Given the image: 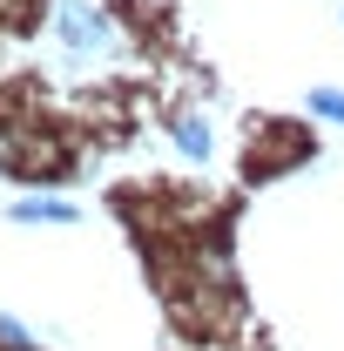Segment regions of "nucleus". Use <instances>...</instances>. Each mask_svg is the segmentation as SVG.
I'll use <instances>...</instances> for the list:
<instances>
[{"instance_id":"obj_1","label":"nucleus","mask_w":344,"mask_h":351,"mask_svg":"<svg viewBox=\"0 0 344 351\" xmlns=\"http://www.w3.org/2000/svg\"><path fill=\"white\" fill-rule=\"evenodd\" d=\"M61 41L75 47V54H108V47H115V27H108L88 0H68V7H61Z\"/></svg>"},{"instance_id":"obj_2","label":"nucleus","mask_w":344,"mask_h":351,"mask_svg":"<svg viewBox=\"0 0 344 351\" xmlns=\"http://www.w3.org/2000/svg\"><path fill=\"white\" fill-rule=\"evenodd\" d=\"M175 142H182L189 156H210V129H203L196 115H175Z\"/></svg>"},{"instance_id":"obj_3","label":"nucleus","mask_w":344,"mask_h":351,"mask_svg":"<svg viewBox=\"0 0 344 351\" xmlns=\"http://www.w3.org/2000/svg\"><path fill=\"white\" fill-rule=\"evenodd\" d=\"M14 217L21 223H75V210H68V203H21Z\"/></svg>"},{"instance_id":"obj_4","label":"nucleus","mask_w":344,"mask_h":351,"mask_svg":"<svg viewBox=\"0 0 344 351\" xmlns=\"http://www.w3.org/2000/svg\"><path fill=\"white\" fill-rule=\"evenodd\" d=\"M310 108H317V115H331V122H344V95H338V88H317V95H310Z\"/></svg>"}]
</instances>
